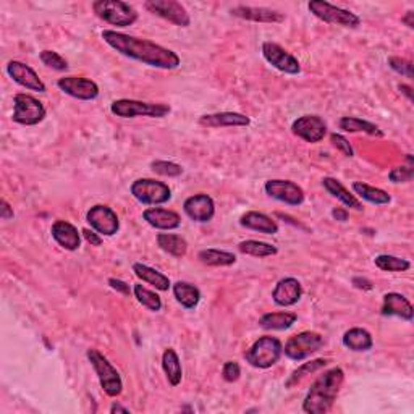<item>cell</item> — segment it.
I'll use <instances>...</instances> for the list:
<instances>
[{
	"label": "cell",
	"instance_id": "obj_48",
	"mask_svg": "<svg viewBox=\"0 0 414 414\" xmlns=\"http://www.w3.org/2000/svg\"><path fill=\"white\" fill-rule=\"evenodd\" d=\"M0 217H2L4 220H10V219H13V217H15L13 207L10 206L5 199L0 201Z\"/></svg>",
	"mask_w": 414,
	"mask_h": 414
},
{
	"label": "cell",
	"instance_id": "obj_43",
	"mask_svg": "<svg viewBox=\"0 0 414 414\" xmlns=\"http://www.w3.org/2000/svg\"><path fill=\"white\" fill-rule=\"evenodd\" d=\"M389 67L399 75L406 76V78H413V65L410 60H405L401 57H390Z\"/></svg>",
	"mask_w": 414,
	"mask_h": 414
},
{
	"label": "cell",
	"instance_id": "obj_8",
	"mask_svg": "<svg viewBox=\"0 0 414 414\" xmlns=\"http://www.w3.org/2000/svg\"><path fill=\"white\" fill-rule=\"evenodd\" d=\"M133 198L141 204L159 206L172 199V189L168 184L154 178H139L132 184Z\"/></svg>",
	"mask_w": 414,
	"mask_h": 414
},
{
	"label": "cell",
	"instance_id": "obj_32",
	"mask_svg": "<svg viewBox=\"0 0 414 414\" xmlns=\"http://www.w3.org/2000/svg\"><path fill=\"white\" fill-rule=\"evenodd\" d=\"M298 315L295 313H287V310H280V313H267L259 319V325L265 330H287L296 322Z\"/></svg>",
	"mask_w": 414,
	"mask_h": 414
},
{
	"label": "cell",
	"instance_id": "obj_10",
	"mask_svg": "<svg viewBox=\"0 0 414 414\" xmlns=\"http://www.w3.org/2000/svg\"><path fill=\"white\" fill-rule=\"evenodd\" d=\"M324 346V337L318 334V332H301V334L293 335L290 340L283 346V353L287 358L293 359V361H304L310 355L318 353L320 348Z\"/></svg>",
	"mask_w": 414,
	"mask_h": 414
},
{
	"label": "cell",
	"instance_id": "obj_51",
	"mask_svg": "<svg viewBox=\"0 0 414 414\" xmlns=\"http://www.w3.org/2000/svg\"><path fill=\"white\" fill-rule=\"evenodd\" d=\"M413 18H414V12H413V10H410V12H408L405 16H403L401 21L408 26V28H411V30H413V28H414V21H413Z\"/></svg>",
	"mask_w": 414,
	"mask_h": 414
},
{
	"label": "cell",
	"instance_id": "obj_53",
	"mask_svg": "<svg viewBox=\"0 0 414 414\" xmlns=\"http://www.w3.org/2000/svg\"><path fill=\"white\" fill-rule=\"evenodd\" d=\"M111 413L112 414H115V413H125V414H128L130 410H128V408L122 406V405H117V403H113V405L111 406Z\"/></svg>",
	"mask_w": 414,
	"mask_h": 414
},
{
	"label": "cell",
	"instance_id": "obj_39",
	"mask_svg": "<svg viewBox=\"0 0 414 414\" xmlns=\"http://www.w3.org/2000/svg\"><path fill=\"white\" fill-rule=\"evenodd\" d=\"M374 264L384 272H406L410 270L411 267L410 261L396 258V256H390V254H379L377 258L374 259Z\"/></svg>",
	"mask_w": 414,
	"mask_h": 414
},
{
	"label": "cell",
	"instance_id": "obj_38",
	"mask_svg": "<svg viewBox=\"0 0 414 414\" xmlns=\"http://www.w3.org/2000/svg\"><path fill=\"white\" fill-rule=\"evenodd\" d=\"M133 293H134V298L138 299V303L146 309L152 310V313H159V310L162 309L161 296L157 295L156 291H152L144 285H141V283H136V285L133 287Z\"/></svg>",
	"mask_w": 414,
	"mask_h": 414
},
{
	"label": "cell",
	"instance_id": "obj_2",
	"mask_svg": "<svg viewBox=\"0 0 414 414\" xmlns=\"http://www.w3.org/2000/svg\"><path fill=\"white\" fill-rule=\"evenodd\" d=\"M343 382H345V372L341 368L329 369L322 375H319L304 396L303 411L308 414L329 413L334 408Z\"/></svg>",
	"mask_w": 414,
	"mask_h": 414
},
{
	"label": "cell",
	"instance_id": "obj_26",
	"mask_svg": "<svg viewBox=\"0 0 414 414\" xmlns=\"http://www.w3.org/2000/svg\"><path fill=\"white\" fill-rule=\"evenodd\" d=\"M322 187L325 188L327 193L334 196L335 199H339L341 204H345L346 207H350V209L363 211L361 201H359L355 194H351L350 192H348V189L343 187V184L337 178L325 177L322 180Z\"/></svg>",
	"mask_w": 414,
	"mask_h": 414
},
{
	"label": "cell",
	"instance_id": "obj_44",
	"mask_svg": "<svg viewBox=\"0 0 414 414\" xmlns=\"http://www.w3.org/2000/svg\"><path fill=\"white\" fill-rule=\"evenodd\" d=\"M330 141H332V144H334L335 148L341 152V154H345L346 157L355 156V151H353L350 141H348L345 136H341L339 133H332Z\"/></svg>",
	"mask_w": 414,
	"mask_h": 414
},
{
	"label": "cell",
	"instance_id": "obj_5",
	"mask_svg": "<svg viewBox=\"0 0 414 414\" xmlns=\"http://www.w3.org/2000/svg\"><path fill=\"white\" fill-rule=\"evenodd\" d=\"M88 356V361L91 363L92 369L97 374V379H99V384L102 390L106 391V395L111 396V399H115L123 391V382L122 377H120L118 370L112 366V363L102 355L99 350H94L91 348L86 353Z\"/></svg>",
	"mask_w": 414,
	"mask_h": 414
},
{
	"label": "cell",
	"instance_id": "obj_7",
	"mask_svg": "<svg viewBox=\"0 0 414 414\" xmlns=\"http://www.w3.org/2000/svg\"><path fill=\"white\" fill-rule=\"evenodd\" d=\"M308 8L315 18L324 21V23L343 26V28L351 30H355L361 25V18H359L356 13L341 7H337V5H332L329 2H325V0H310L308 4Z\"/></svg>",
	"mask_w": 414,
	"mask_h": 414
},
{
	"label": "cell",
	"instance_id": "obj_14",
	"mask_svg": "<svg viewBox=\"0 0 414 414\" xmlns=\"http://www.w3.org/2000/svg\"><path fill=\"white\" fill-rule=\"evenodd\" d=\"M58 89L78 101H94L99 96V86L84 76H63L57 81Z\"/></svg>",
	"mask_w": 414,
	"mask_h": 414
},
{
	"label": "cell",
	"instance_id": "obj_46",
	"mask_svg": "<svg viewBox=\"0 0 414 414\" xmlns=\"http://www.w3.org/2000/svg\"><path fill=\"white\" fill-rule=\"evenodd\" d=\"M108 285H111L112 290H115L118 293H122V295L128 296L130 293H132V288H130L128 283H125L123 280H118V279H108Z\"/></svg>",
	"mask_w": 414,
	"mask_h": 414
},
{
	"label": "cell",
	"instance_id": "obj_6",
	"mask_svg": "<svg viewBox=\"0 0 414 414\" xmlns=\"http://www.w3.org/2000/svg\"><path fill=\"white\" fill-rule=\"evenodd\" d=\"M92 10L102 21L117 28H127L138 20V12L122 0H96Z\"/></svg>",
	"mask_w": 414,
	"mask_h": 414
},
{
	"label": "cell",
	"instance_id": "obj_52",
	"mask_svg": "<svg viewBox=\"0 0 414 414\" xmlns=\"http://www.w3.org/2000/svg\"><path fill=\"white\" fill-rule=\"evenodd\" d=\"M399 89L403 92V94H405L408 99L410 101H413V89H411V86H408V84H400L399 86Z\"/></svg>",
	"mask_w": 414,
	"mask_h": 414
},
{
	"label": "cell",
	"instance_id": "obj_17",
	"mask_svg": "<svg viewBox=\"0 0 414 414\" xmlns=\"http://www.w3.org/2000/svg\"><path fill=\"white\" fill-rule=\"evenodd\" d=\"M7 73L16 84L23 86V88L26 89L36 91V92L47 91L44 81L39 78V75H37L30 65H26L23 62H18V60H10V62L7 63Z\"/></svg>",
	"mask_w": 414,
	"mask_h": 414
},
{
	"label": "cell",
	"instance_id": "obj_22",
	"mask_svg": "<svg viewBox=\"0 0 414 414\" xmlns=\"http://www.w3.org/2000/svg\"><path fill=\"white\" fill-rule=\"evenodd\" d=\"M51 233L58 246L67 249V251H76L81 246V233L73 223L65 220L54 222Z\"/></svg>",
	"mask_w": 414,
	"mask_h": 414
},
{
	"label": "cell",
	"instance_id": "obj_13",
	"mask_svg": "<svg viewBox=\"0 0 414 414\" xmlns=\"http://www.w3.org/2000/svg\"><path fill=\"white\" fill-rule=\"evenodd\" d=\"M264 189L267 196L287 206L298 207L304 203L303 188L290 180H269L265 182Z\"/></svg>",
	"mask_w": 414,
	"mask_h": 414
},
{
	"label": "cell",
	"instance_id": "obj_12",
	"mask_svg": "<svg viewBox=\"0 0 414 414\" xmlns=\"http://www.w3.org/2000/svg\"><path fill=\"white\" fill-rule=\"evenodd\" d=\"M86 220L94 232L104 237H113L120 230V220L117 212L112 207L96 204L86 214Z\"/></svg>",
	"mask_w": 414,
	"mask_h": 414
},
{
	"label": "cell",
	"instance_id": "obj_24",
	"mask_svg": "<svg viewBox=\"0 0 414 414\" xmlns=\"http://www.w3.org/2000/svg\"><path fill=\"white\" fill-rule=\"evenodd\" d=\"M382 315H395V318L405 319L408 322H411L414 318V309L413 304L408 301V299L400 295V293H387L384 296V304H382Z\"/></svg>",
	"mask_w": 414,
	"mask_h": 414
},
{
	"label": "cell",
	"instance_id": "obj_50",
	"mask_svg": "<svg viewBox=\"0 0 414 414\" xmlns=\"http://www.w3.org/2000/svg\"><path fill=\"white\" fill-rule=\"evenodd\" d=\"M332 217L339 222H346L348 220V211L341 209V207H337V209L332 211Z\"/></svg>",
	"mask_w": 414,
	"mask_h": 414
},
{
	"label": "cell",
	"instance_id": "obj_29",
	"mask_svg": "<svg viewBox=\"0 0 414 414\" xmlns=\"http://www.w3.org/2000/svg\"><path fill=\"white\" fill-rule=\"evenodd\" d=\"M162 368L163 372H165V377L168 380V384L172 387L180 385L183 379V369H182V363H180V358L177 355V351L173 348H167L162 355Z\"/></svg>",
	"mask_w": 414,
	"mask_h": 414
},
{
	"label": "cell",
	"instance_id": "obj_3",
	"mask_svg": "<svg viewBox=\"0 0 414 414\" xmlns=\"http://www.w3.org/2000/svg\"><path fill=\"white\" fill-rule=\"evenodd\" d=\"M282 355L283 345L279 339H275V337H261L244 353V359L256 369H269L280 361Z\"/></svg>",
	"mask_w": 414,
	"mask_h": 414
},
{
	"label": "cell",
	"instance_id": "obj_33",
	"mask_svg": "<svg viewBox=\"0 0 414 414\" xmlns=\"http://www.w3.org/2000/svg\"><path fill=\"white\" fill-rule=\"evenodd\" d=\"M173 296L184 309H194L201 301V291L188 282H177L173 285Z\"/></svg>",
	"mask_w": 414,
	"mask_h": 414
},
{
	"label": "cell",
	"instance_id": "obj_11",
	"mask_svg": "<svg viewBox=\"0 0 414 414\" xmlns=\"http://www.w3.org/2000/svg\"><path fill=\"white\" fill-rule=\"evenodd\" d=\"M144 7L151 13L161 16V18L175 26L188 28L192 25V16H189L188 10L177 0H148Z\"/></svg>",
	"mask_w": 414,
	"mask_h": 414
},
{
	"label": "cell",
	"instance_id": "obj_37",
	"mask_svg": "<svg viewBox=\"0 0 414 414\" xmlns=\"http://www.w3.org/2000/svg\"><path fill=\"white\" fill-rule=\"evenodd\" d=\"M239 253L253 256V258H270V256H275L279 253V249L274 244L258 242V239H246V242H242L238 244Z\"/></svg>",
	"mask_w": 414,
	"mask_h": 414
},
{
	"label": "cell",
	"instance_id": "obj_41",
	"mask_svg": "<svg viewBox=\"0 0 414 414\" xmlns=\"http://www.w3.org/2000/svg\"><path fill=\"white\" fill-rule=\"evenodd\" d=\"M41 62L46 65L47 68L56 70V72H67L68 70V62L65 60L60 54L54 52V51H42L39 54Z\"/></svg>",
	"mask_w": 414,
	"mask_h": 414
},
{
	"label": "cell",
	"instance_id": "obj_19",
	"mask_svg": "<svg viewBox=\"0 0 414 414\" xmlns=\"http://www.w3.org/2000/svg\"><path fill=\"white\" fill-rule=\"evenodd\" d=\"M303 296V287L299 280L293 277H287L277 283L274 291H272V299L277 306L280 308H290L301 299Z\"/></svg>",
	"mask_w": 414,
	"mask_h": 414
},
{
	"label": "cell",
	"instance_id": "obj_23",
	"mask_svg": "<svg viewBox=\"0 0 414 414\" xmlns=\"http://www.w3.org/2000/svg\"><path fill=\"white\" fill-rule=\"evenodd\" d=\"M143 219L157 230H175L182 223V219L177 212L162 209V207H149L143 212Z\"/></svg>",
	"mask_w": 414,
	"mask_h": 414
},
{
	"label": "cell",
	"instance_id": "obj_25",
	"mask_svg": "<svg viewBox=\"0 0 414 414\" xmlns=\"http://www.w3.org/2000/svg\"><path fill=\"white\" fill-rule=\"evenodd\" d=\"M239 225L243 228H248V230L264 233V235H275V233H279L277 222L258 211H249L246 214H243L242 219H239Z\"/></svg>",
	"mask_w": 414,
	"mask_h": 414
},
{
	"label": "cell",
	"instance_id": "obj_35",
	"mask_svg": "<svg viewBox=\"0 0 414 414\" xmlns=\"http://www.w3.org/2000/svg\"><path fill=\"white\" fill-rule=\"evenodd\" d=\"M198 259L209 267H228L237 263L235 254L230 251H220V249H203L199 251Z\"/></svg>",
	"mask_w": 414,
	"mask_h": 414
},
{
	"label": "cell",
	"instance_id": "obj_1",
	"mask_svg": "<svg viewBox=\"0 0 414 414\" xmlns=\"http://www.w3.org/2000/svg\"><path fill=\"white\" fill-rule=\"evenodd\" d=\"M102 39L115 52L152 68L175 70L182 63L178 54L173 52L172 49L156 44L149 39H143V37L130 36L113 30H104Z\"/></svg>",
	"mask_w": 414,
	"mask_h": 414
},
{
	"label": "cell",
	"instance_id": "obj_34",
	"mask_svg": "<svg viewBox=\"0 0 414 414\" xmlns=\"http://www.w3.org/2000/svg\"><path fill=\"white\" fill-rule=\"evenodd\" d=\"M353 192H355V194L359 196L361 199L368 201V203L375 204V206H385L391 201L390 194L385 193L384 189L370 187V184L363 183V182L353 183Z\"/></svg>",
	"mask_w": 414,
	"mask_h": 414
},
{
	"label": "cell",
	"instance_id": "obj_31",
	"mask_svg": "<svg viewBox=\"0 0 414 414\" xmlns=\"http://www.w3.org/2000/svg\"><path fill=\"white\" fill-rule=\"evenodd\" d=\"M340 130L346 133H366L369 136H379L382 138L384 132L375 123H370L368 120L358 117H341L340 118Z\"/></svg>",
	"mask_w": 414,
	"mask_h": 414
},
{
	"label": "cell",
	"instance_id": "obj_30",
	"mask_svg": "<svg viewBox=\"0 0 414 414\" xmlns=\"http://www.w3.org/2000/svg\"><path fill=\"white\" fill-rule=\"evenodd\" d=\"M157 244L163 253L173 256V258H183L188 253L187 239L175 233H159Z\"/></svg>",
	"mask_w": 414,
	"mask_h": 414
},
{
	"label": "cell",
	"instance_id": "obj_20",
	"mask_svg": "<svg viewBox=\"0 0 414 414\" xmlns=\"http://www.w3.org/2000/svg\"><path fill=\"white\" fill-rule=\"evenodd\" d=\"M199 125L206 128H233V127H249L251 118L238 112H217L206 113L199 118Z\"/></svg>",
	"mask_w": 414,
	"mask_h": 414
},
{
	"label": "cell",
	"instance_id": "obj_42",
	"mask_svg": "<svg viewBox=\"0 0 414 414\" xmlns=\"http://www.w3.org/2000/svg\"><path fill=\"white\" fill-rule=\"evenodd\" d=\"M406 161H408L406 167H395L394 170L389 173V178H390L391 183H408L413 180L414 168H413L411 154H406Z\"/></svg>",
	"mask_w": 414,
	"mask_h": 414
},
{
	"label": "cell",
	"instance_id": "obj_28",
	"mask_svg": "<svg viewBox=\"0 0 414 414\" xmlns=\"http://www.w3.org/2000/svg\"><path fill=\"white\" fill-rule=\"evenodd\" d=\"M343 345H345L348 350L363 353L369 351L370 348L374 346L372 335L369 334L366 329H361V327H353L343 335Z\"/></svg>",
	"mask_w": 414,
	"mask_h": 414
},
{
	"label": "cell",
	"instance_id": "obj_21",
	"mask_svg": "<svg viewBox=\"0 0 414 414\" xmlns=\"http://www.w3.org/2000/svg\"><path fill=\"white\" fill-rule=\"evenodd\" d=\"M232 15L246 21H254V23H283L285 21V15L265 7H246V5H239V7L232 8Z\"/></svg>",
	"mask_w": 414,
	"mask_h": 414
},
{
	"label": "cell",
	"instance_id": "obj_45",
	"mask_svg": "<svg viewBox=\"0 0 414 414\" xmlns=\"http://www.w3.org/2000/svg\"><path fill=\"white\" fill-rule=\"evenodd\" d=\"M222 375L227 382H237L239 375H242V368L235 361H227L222 368Z\"/></svg>",
	"mask_w": 414,
	"mask_h": 414
},
{
	"label": "cell",
	"instance_id": "obj_18",
	"mask_svg": "<svg viewBox=\"0 0 414 414\" xmlns=\"http://www.w3.org/2000/svg\"><path fill=\"white\" fill-rule=\"evenodd\" d=\"M183 211L189 219L199 223H207L214 219L215 215V203L209 194L199 193L189 198L183 203Z\"/></svg>",
	"mask_w": 414,
	"mask_h": 414
},
{
	"label": "cell",
	"instance_id": "obj_40",
	"mask_svg": "<svg viewBox=\"0 0 414 414\" xmlns=\"http://www.w3.org/2000/svg\"><path fill=\"white\" fill-rule=\"evenodd\" d=\"M151 168L152 172L157 173V175L168 177V178L180 177L183 173L182 165H178V163L175 162H168V161H154L151 163Z\"/></svg>",
	"mask_w": 414,
	"mask_h": 414
},
{
	"label": "cell",
	"instance_id": "obj_47",
	"mask_svg": "<svg viewBox=\"0 0 414 414\" xmlns=\"http://www.w3.org/2000/svg\"><path fill=\"white\" fill-rule=\"evenodd\" d=\"M81 233H83V237H84V239L88 243H91V246H101L102 244V238H101V235L97 232H94L91 228H84V230H81Z\"/></svg>",
	"mask_w": 414,
	"mask_h": 414
},
{
	"label": "cell",
	"instance_id": "obj_9",
	"mask_svg": "<svg viewBox=\"0 0 414 414\" xmlns=\"http://www.w3.org/2000/svg\"><path fill=\"white\" fill-rule=\"evenodd\" d=\"M13 115L12 120L15 123L23 125V127H34L46 118V107L39 99H36L31 94H15L13 97Z\"/></svg>",
	"mask_w": 414,
	"mask_h": 414
},
{
	"label": "cell",
	"instance_id": "obj_4",
	"mask_svg": "<svg viewBox=\"0 0 414 414\" xmlns=\"http://www.w3.org/2000/svg\"><path fill=\"white\" fill-rule=\"evenodd\" d=\"M170 106L161 102H143L134 99H118L113 101L111 106V112L120 118H136V117H148V118H163L170 113Z\"/></svg>",
	"mask_w": 414,
	"mask_h": 414
},
{
	"label": "cell",
	"instance_id": "obj_27",
	"mask_svg": "<svg viewBox=\"0 0 414 414\" xmlns=\"http://www.w3.org/2000/svg\"><path fill=\"white\" fill-rule=\"evenodd\" d=\"M133 272L139 280H143L144 283H148V285L154 287L156 290L167 291L168 288H170V279H168L167 275H163L162 272L152 269V267H149V265L134 263Z\"/></svg>",
	"mask_w": 414,
	"mask_h": 414
},
{
	"label": "cell",
	"instance_id": "obj_49",
	"mask_svg": "<svg viewBox=\"0 0 414 414\" xmlns=\"http://www.w3.org/2000/svg\"><path fill=\"white\" fill-rule=\"evenodd\" d=\"M353 285H355L358 290H364V291H370L374 288L370 280L363 279V277H355V279H353Z\"/></svg>",
	"mask_w": 414,
	"mask_h": 414
},
{
	"label": "cell",
	"instance_id": "obj_15",
	"mask_svg": "<svg viewBox=\"0 0 414 414\" xmlns=\"http://www.w3.org/2000/svg\"><path fill=\"white\" fill-rule=\"evenodd\" d=\"M263 56L272 67L277 68L282 73L298 75L301 72V65H299L298 58L295 56H291L288 51H285L282 46L275 44V42H264Z\"/></svg>",
	"mask_w": 414,
	"mask_h": 414
},
{
	"label": "cell",
	"instance_id": "obj_16",
	"mask_svg": "<svg viewBox=\"0 0 414 414\" xmlns=\"http://www.w3.org/2000/svg\"><path fill=\"white\" fill-rule=\"evenodd\" d=\"M291 132L310 144H318L325 138L327 123L319 115H303L291 125Z\"/></svg>",
	"mask_w": 414,
	"mask_h": 414
},
{
	"label": "cell",
	"instance_id": "obj_36",
	"mask_svg": "<svg viewBox=\"0 0 414 414\" xmlns=\"http://www.w3.org/2000/svg\"><path fill=\"white\" fill-rule=\"evenodd\" d=\"M327 364H329V359H324V358H319V359H313V361H308V363H303L301 366L298 369H295L291 372L290 377L285 382L287 389H291V387H295L296 384L301 382L304 377H308V375L318 372L319 369L325 368Z\"/></svg>",
	"mask_w": 414,
	"mask_h": 414
}]
</instances>
